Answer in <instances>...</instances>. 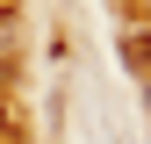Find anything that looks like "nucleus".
Wrapping results in <instances>:
<instances>
[{"label":"nucleus","instance_id":"f257e3e1","mask_svg":"<svg viewBox=\"0 0 151 144\" xmlns=\"http://www.w3.org/2000/svg\"><path fill=\"white\" fill-rule=\"evenodd\" d=\"M129 65H151V36H129Z\"/></svg>","mask_w":151,"mask_h":144}]
</instances>
